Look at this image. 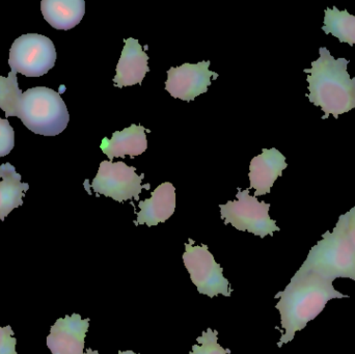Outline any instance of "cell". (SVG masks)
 <instances>
[{
	"label": "cell",
	"mask_w": 355,
	"mask_h": 354,
	"mask_svg": "<svg viewBox=\"0 0 355 354\" xmlns=\"http://www.w3.org/2000/svg\"><path fill=\"white\" fill-rule=\"evenodd\" d=\"M145 174H137L135 166H128L125 162L102 161L97 176L91 185L85 181V188L92 187L94 193L112 197L116 202L128 200H139L144 188H150V185L143 186L141 181Z\"/></svg>",
	"instance_id": "8"
},
{
	"label": "cell",
	"mask_w": 355,
	"mask_h": 354,
	"mask_svg": "<svg viewBox=\"0 0 355 354\" xmlns=\"http://www.w3.org/2000/svg\"><path fill=\"white\" fill-rule=\"evenodd\" d=\"M185 243L183 262L189 272L191 282L196 285L200 294L215 297L223 295L230 297L232 294L229 281L223 276V269L215 261L207 245H194L189 239Z\"/></svg>",
	"instance_id": "7"
},
{
	"label": "cell",
	"mask_w": 355,
	"mask_h": 354,
	"mask_svg": "<svg viewBox=\"0 0 355 354\" xmlns=\"http://www.w3.org/2000/svg\"><path fill=\"white\" fill-rule=\"evenodd\" d=\"M22 94L15 71H10L8 77L0 76V108L6 118L17 116Z\"/></svg>",
	"instance_id": "18"
},
{
	"label": "cell",
	"mask_w": 355,
	"mask_h": 354,
	"mask_svg": "<svg viewBox=\"0 0 355 354\" xmlns=\"http://www.w3.org/2000/svg\"><path fill=\"white\" fill-rule=\"evenodd\" d=\"M322 30L325 35L337 37L341 43L355 45V16L347 10L329 8L325 10Z\"/></svg>",
	"instance_id": "17"
},
{
	"label": "cell",
	"mask_w": 355,
	"mask_h": 354,
	"mask_svg": "<svg viewBox=\"0 0 355 354\" xmlns=\"http://www.w3.org/2000/svg\"><path fill=\"white\" fill-rule=\"evenodd\" d=\"M298 270L333 282L337 278L355 281V247L348 236L347 214L340 216L333 232L322 235Z\"/></svg>",
	"instance_id": "3"
},
{
	"label": "cell",
	"mask_w": 355,
	"mask_h": 354,
	"mask_svg": "<svg viewBox=\"0 0 355 354\" xmlns=\"http://www.w3.org/2000/svg\"><path fill=\"white\" fill-rule=\"evenodd\" d=\"M210 62L186 64L171 68L168 71L166 89L172 97L183 101H193L198 96L207 93L211 85V79H216L218 74L209 70Z\"/></svg>",
	"instance_id": "9"
},
{
	"label": "cell",
	"mask_w": 355,
	"mask_h": 354,
	"mask_svg": "<svg viewBox=\"0 0 355 354\" xmlns=\"http://www.w3.org/2000/svg\"><path fill=\"white\" fill-rule=\"evenodd\" d=\"M119 354H139V353H135V351H119Z\"/></svg>",
	"instance_id": "23"
},
{
	"label": "cell",
	"mask_w": 355,
	"mask_h": 354,
	"mask_svg": "<svg viewBox=\"0 0 355 354\" xmlns=\"http://www.w3.org/2000/svg\"><path fill=\"white\" fill-rule=\"evenodd\" d=\"M347 232L352 245L355 247V207L347 212Z\"/></svg>",
	"instance_id": "22"
},
{
	"label": "cell",
	"mask_w": 355,
	"mask_h": 354,
	"mask_svg": "<svg viewBox=\"0 0 355 354\" xmlns=\"http://www.w3.org/2000/svg\"><path fill=\"white\" fill-rule=\"evenodd\" d=\"M198 344L192 346L189 354H230V349H225L219 345L218 332L208 328L202 332V336L196 339Z\"/></svg>",
	"instance_id": "19"
},
{
	"label": "cell",
	"mask_w": 355,
	"mask_h": 354,
	"mask_svg": "<svg viewBox=\"0 0 355 354\" xmlns=\"http://www.w3.org/2000/svg\"><path fill=\"white\" fill-rule=\"evenodd\" d=\"M56 60L53 42L37 33L23 35L15 39L10 50L8 66L16 73L26 77H41L47 74Z\"/></svg>",
	"instance_id": "6"
},
{
	"label": "cell",
	"mask_w": 355,
	"mask_h": 354,
	"mask_svg": "<svg viewBox=\"0 0 355 354\" xmlns=\"http://www.w3.org/2000/svg\"><path fill=\"white\" fill-rule=\"evenodd\" d=\"M17 118L31 132L56 136L68 126L70 116L60 94L46 87H35L22 94Z\"/></svg>",
	"instance_id": "4"
},
{
	"label": "cell",
	"mask_w": 355,
	"mask_h": 354,
	"mask_svg": "<svg viewBox=\"0 0 355 354\" xmlns=\"http://www.w3.org/2000/svg\"><path fill=\"white\" fill-rule=\"evenodd\" d=\"M15 131L8 118H0V157L8 155L14 149Z\"/></svg>",
	"instance_id": "20"
},
{
	"label": "cell",
	"mask_w": 355,
	"mask_h": 354,
	"mask_svg": "<svg viewBox=\"0 0 355 354\" xmlns=\"http://www.w3.org/2000/svg\"><path fill=\"white\" fill-rule=\"evenodd\" d=\"M149 56L143 50L137 39L129 37L125 41L114 76V85L118 87L141 85L146 74L150 71L148 66Z\"/></svg>",
	"instance_id": "12"
},
{
	"label": "cell",
	"mask_w": 355,
	"mask_h": 354,
	"mask_svg": "<svg viewBox=\"0 0 355 354\" xmlns=\"http://www.w3.org/2000/svg\"><path fill=\"white\" fill-rule=\"evenodd\" d=\"M150 130L145 129L141 125L132 124L123 131H116L112 139L104 137L102 139V152L110 158H125L126 156L135 157L145 153L148 149L147 135Z\"/></svg>",
	"instance_id": "14"
},
{
	"label": "cell",
	"mask_w": 355,
	"mask_h": 354,
	"mask_svg": "<svg viewBox=\"0 0 355 354\" xmlns=\"http://www.w3.org/2000/svg\"><path fill=\"white\" fill-rule=\"evenodd\" d=\"M0 220L4 222L12 210L23 205V197L29 185L22 183L21 175L10 162L0 166Z\"/></svg>",
	"instance_id": "16"
},
{
	"label": "cell",
	"mask_w": 355,
	"mask_h": 354,
	"mask_svg": "<svg viewBox=\"0 0 355 354\" xmlns=\"http://www.w3.org/2000/svg\"><path fill=\"white\" fill-rule=\"evenodd\" d=\"M236 197V201L219 205L225 224H232L238 231H246L261 238H265L267 235L273 236V233L281 230L275 220L269 216L270 204L259 202L256 197L250 195V189L238 188Z\"/></svg>",
	"instance_id": "5"
},
{
	"label": "cell",
	"mask_w": 355,
	"mask_h": 354,
	"mask_svg": "<svg viewBox=\"0 0 355 354\" xmlns=\"http://www.w3.org/2000/svg\"><path fill=\"white\" fill-rule=\"evenodd\" d=\"M286 157L279 151L272 149H263L262 154L252 158L250 166V188H254V197L270 193L271 187L275 181L287 168Z\"/></svg>",
	"instance_id": "11"
},
{
	"label": "cell",
	"mask_w": 355,
	"mask_h": 354,
	"mask_svg": "<svg viewBox=\"0 0 355 354\" xmlns=\"http://www.w3.org/2000/svg\"><path fill=\"white\" fill-rule=\"evenodd\" d=\"M333 283L318 274L298 270L285 290L275 295V299H279L275 308L279 310L282 328L285 330L277 343L279 348L291 342L296 333L318 317L329 301L349 299V295L336 290Z\"/></svg>",
	"instance_id": "1"
},
{
	"label": "cell",
	"mask_w": 355,
	"mask_h": 354,
	"mask_svg": "<svg viewBox=\"0 0 355 354\" xmlns=\"http://www.w3.org/2000/svg\"><path fill=\"white\" fill-rule=\"evenodd\" d=\"M137 224L157 226L172 218L176 209V189L170 182L162 183L152 193L150 199L139 202Z\"/></svg>",
	"instance_id": "13"
},
{
	"label": "cell",
	"mask_w": 355,
	"mask_h": 354,
	"mask_svg": "<svg viewBox=\"0 0 355 354\" xmlns=\"http://www.w3.org/2000/svg\"><path fill=\"white\" fill-rule=\"evenodd\" d=\"M89 319H83L79 314L67 315L56 320L47 337V347L52 354H99V351L85 348V337Z\"/></svg>",
	"instance_id": "10"
},
{
	"label": "cell",
	"mask_w": 355,
	"mask_h": 354,
	"mask_svg": "<svg viewBox=\"0 0 355 354\" xmlns=\"http://www.w3.org/2000/svg\"><path fill=\"white\" fill-rule=\"evenodd\" d=\"M16 345L17 339L12 326H0V354H18Z\"/></svg>",
	"instance_id": "21"
},
{
	"label": "cell",
	"mask_w": 355,
	"mask_h": 354,
	"mask_svg": "<svg viewBox=\"0 0 355 354\" xmlns=\"http://www.w3.org/2000/svg\"><path fill=\"white\" fill-rule=\"evenodd\" d=\"M318 60L312 62L309 74L308 98L311 103L324 112L323 120L329 116L339 118L341 114L355 109V78L348 73L350 60L335 58L327 47L319 49Z\"/></svg>",
	"instance_id": "2"
},
{
	"label": "cell",
	"mask_w": 355,
	"mask_h": 354,
	"mask_svg": "<svg viewBox=\"0 0 355 354\" xmlns=\"http://www.w3.org/2000/svg\"><path fill=\"white\" fill-rule=\"evenodd\" d=\"M44 19L58 30H69L80 23L85 14V0H43Z\"/></svg>",
	"instance_id": "15"
}]
</instances>
